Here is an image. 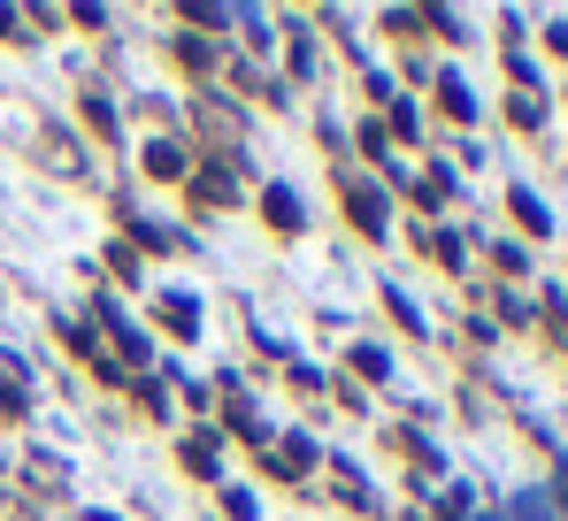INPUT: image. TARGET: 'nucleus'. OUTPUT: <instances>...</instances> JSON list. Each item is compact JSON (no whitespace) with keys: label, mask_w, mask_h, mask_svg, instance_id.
Wrapping results in <instances>:
<instances>
[{"label":"nucleus","mask_w":568,"mask_h":521,"mask_svg":"<svg viewBox=\"0 0 568 521\" xmlns=\"http://www.w3.org/2000/svg\"><path fill=\"white\" fill-rule=\"evenodd\" d=\"M146 170H154V176H185V154L162 139V146H146Z\"/></svg>","instance_id":"obj_3"},{"label":"nucleus","mask_w":568,"mask_h":521,"mask_svg":"<svg viewBox=\"0 0 568 521\" xmlns=\"http://www.w3.org/2000/svg\"><path fill=\"white\" fill-rule=\"evenodd\" d=\"M262 207H270V223H277V231H300V200H292V192H270V200H262Z\"/></svg>","instance_id":"obj_2"},{"label":"nucleus","mask_w":568,"mask_h":521,"mask_svg":"<svg viewBox=\"0 0 568 521\" xmlns=\"http://www.w3.org/2000/svg\"><path fill=\"white\" fill-rule=\"evenodd\" d=\"M192 184H200V200H231V176H223V170H200Z\"/></svg>","instance_id":"obj_5"},{"label":"nucleus","mask_w":568,"mask_h":521,"mask_svg":"<svg viewBox=\"0 0 568 521\" xmlns=\"http://www.w3.org/2000/svg\"><path fill=\"white\" fill-rule=\"evenodd\" d=\"M346 207H354V223H362V231H377V223H384V200L369 192V184H346Z\"/></svg>","instance_id":"obj_1"},{"label":"nucleus","mask_w":568,"mask_h":521,"mask_svg":"<svg viewBox=\"0 0 568 521\" xmlns=\"http://www.w3.org/2000/svg\"><path fill=\"white\" fill-rule=\"evenodd\" d=\"M162 323H170V330L185 338V330H192V323H200V315H192V299H162Z\"/></svg>","instance_id":"obj_4"}]
</instances>
